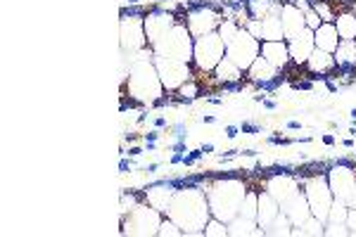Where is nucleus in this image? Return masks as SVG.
I'll return each instance as SVG.
<instances>
[{
    "label": "nucleus",
    "instance_id": "nucleus-1",
    "mask_svg": "<svg viewBox=\"0 0 356 237\" xmlns=\"http://www.w3.org/2000/svg\"><path fill=\"white\" fill-rule=\"evenodd\" d=\"M166 216L181 225L186 235H204V225L211 218L204 188L183 185L181 190H176L169 209H166Z\"/></svg>",
    "mask_w": 356,
    "mask_h": 237
},
{
    "label": "nucleus",
    "instance_id": "nucleus-2",
    "mask_svg": "<svg viewBox=\"0 0 356 237\" xmlns=\"http://www.w3.org/2000/svg\"><path fill=\"white\" fill-rule=\"evenodd\" d=\"M247 190H250L247 183L233 176L216 178L214 183H209L204 188V193H207V199H209L211 216L219 218L223 223H231L240 213V206H243Z\"/></svg>",
    "mask_w": 356,
    "mask_h": 237
},
{
    "label": "nucleus",
    "instance_id": "nucleus-3",
    "mask_svg": "<svg viewBox=\"0 0 356 237\" xmlns=\"http://www.w3.org/2000/svg\"><path fill=\"white\" fill-rule=\"evenodd\" d=\"M129 97L145 105H154L164 97V85L152 60H136L129 69Z\"/></svg>",
    "mask_w": 356,
    "mask_h": 237
},
{
    "label": "nucleus",
    "instance_id": "nucleus-4",
    "mask_svg": "<svg viewBox=\"0 0 356 237\" xmlns=\"http://www.w3.org/2000/svg\"><path fill=\"white\" fill-rule=\"evenodd\" d=\"M193 45H195L193 33L188 31L186 22L178 19L176 24L152 45V50H154V55L171 57V60H181V62H188V65H191L193 62Z\"/></svg>",
    "mask_w": 356,
    "mask_h": 237
},
{
    "label": "nucleus",
    "instance_id": "nucleus-5",
    "mask_svg": "<svg viewBox=\"0 0 356 237\" xmlns=\"http://www.w3.org/2000/svg\"><path fill=\"white\" fill-rule=\"evenodd\" d=\"M226 57V43L219 36V31L204 33V36L195 38L193 45V67L200 74H211L216 65Z\"/></svg>",
    "mask_w": 356,
    "mask_h": 237
},
{
    "label": "nucleus",
    "instance_id": "nucleus-6",
    "mask_svg": "<svg viewBox=\"0 0 356 237\" xmlns=\"http://www.w3.org/2000/svg\"><path fill=\"white\" fill-rule=\"evenodd\" d=\"M302 190L307 195V202H309V209H312L314 218H318L321 223H328V211H330V204L335 199L330 190V183H328V176L325 173H316V176L307 178L302 181Z\"/></svg>",
    "mask_w": 356,
    "mask_h": 237
},
{
    "label": "nucleus",
    "instance_id": "nucleus-7",
    "mask_svg": "<svg viewBox=\"0 0 356 237\" xmlns=\"http://www.w3.org/2000/svg\"><path fill=\"white\" fill-rule=\"evenodd\" d=\"M162 221H164V213L159 209H154L150 202H145V204L140 202L136 209L129 211V218L122 213L124 233H131V235H157Z\"/></svg>",
    "mask_w": 356,
    "mask_h": 237
},
{
    "label": "nucleus",
    "instance_id": "nucleus-8",
    "mask_svg": "<svg viewBox=\"0 0 356 237\" xmlns=\"http://www.w3.org/2000/svg\"><path fill=\"white\" fill-rule=\"evenodd\" d=\"M261 55V40L254 38L245 26H240L238 36L226 45V57L231 62H235L243 72L247 74V69L252 67V62Z\"/></svg>",
    "mask_w": 356,
    "mask_h": 237
},
{
    "label": "nucleus",
    "instance_id": "nucleus-9",
    "mask_svg": "<svg viewBox=\"0 0 356 237\" xmlns=\"http://www.w3.org/2000/svg\"><path fill=\"white\" fill-rule=\"evenodd\" d=\"M154 67H157V74L162 79L164 90H178L188 79H193L191 65L181 60H171V57H162V55H154L152 57Z\"/></svg>",
    "mask_w": 356,
    "mask_h": 237
},
{
    "label": "nucleus",
    "instance_id": "nucleus-10",
    "mask_svg": "<svg viewBox=\"0 0 356 237\" xmlns=\"http://www.w3.org/2000/svg\"><path fill=\"white\" fill-rule=\"evenodd\" d=\"M221 13L214 10L211 5H200V8H193L191 13L186 15V26L188 31L193 33V38H200L204 33H211L216 31L221 24Z\"/></svg>",
    "mask_w": 356,
    "mask_h": 237
},
{
    "label": "nucleus",
    "instance_id": "nucleus-11",
    "mask_svg": "<svg viewBox=\"0 0 356 237\" xmlns=\"http://www.w3.org/2000/svg\"><path fill=\"white\" fill-rule=\"evenodd\" d=\"M147 45L150 43H147V36H145V22L140 19V15H124L122 17V50L140 53Z\"/></svg>",
    "mask_w": 356,
    "mask_h": 237
},
{
    "label": "nucleus",
    "instance_id": "nucleus-12",
    "mask_svg": "<svg viewBox=\"0 0 356 237\" xmlns=\"http://www.w3.org/2000/svg\"><path fill=\"white\" fill-rule=\"evenodd\" d=\"M325 176H328L332 195L347 202V197L352 195V190H354V185H356V169H354V166L347 164V161H340V164L332 166V169L325 173Z\"/></svg>",
    "mask_w": 356,
    "mask_h": 237
},
{
    "label": "nucleus",
    "instance_id": "nucleus-13",
    "mask_svg": "<svg viewBox=\"0 0 356 237\" xmlns=\"http://www.w3.org/2000/svg\"><path fill=\"white\" fill-rule=\"evenodd\" d=\"M300 185H302V178L290 176V173H280V176L268 178L266 185H264V190H266L278 204H283V202H288L292 195L300 193Z\"/></svg>",
    "mask_w": 356,
    "mask_h": 237
},
{
    "label": "nucleus",
    "instance_id": "nucleus-14",
    "mask_svg": "<svg viewBox=\"0 0 356 237\" xmlns=\"http://www.w3.org/2000/svg\"><path fill=\"white\" fill-rule=\"evenodd\" d=\"M143 22H145V36H147V43L154 45L159 38L164 36L166 31H169L171 26L176 24V15L174 13H166V10H152V13H147L143 17Z\"/></svg>",
    "mask_w": 356,
    "mask_h": 237
},
{
    "label": "nucleus",
    "instance_id": "nucleus-15",
    "mask_svg": "<svg viewBox=\"0 0 356 237\" xmlns=\"http://www.w3.org/2000/svg\"><path fill=\"white\" fill-rule=\"evenodd\" d=\"M280 24H283L285 40H292L295 36L307 28V19H304V10L297 3H283L280 8Z\"/></svg>",
    "mask_w": 356,
    "mask_h": 237
},
{
    "label": "nucleus",
    "instance_id": "nucleus-16",
    "mask_svg": "<svg viewBox=\"0 0 356 237\" xmlns=\"http://www.w3.org/2000/svg\"><path fill=\"white\" fill-rule=\"evenodd\" d=\"M280 211L288 213L295 228H302V225L314 216L312 209H309V202H307V195H304V190H300L297 195H292L288 202H283V204H280Z\"/></svg>",
    "mask_w": 356,
    "mask_h": 237
},
{
    "label": "nucleus",
    "instance_id": "nucleus-17",
    "mask_svg": "<svg viewBox=\"0 0 356 237\" xmlns=\"http://www.w3.org/2000/svg\"><path fill=\"white\" fill-rule=\"evenodd\" d=\"M314 48H316V43H314V31H312V28H304L300 36L288 40L290 60L295 62V65H300V67L307 65V60L312 57Z\"/></svg>",
    "mask_w": 356,
    "mask_h": 237
},
{
    "label": "nucleus",
    "instance_id": "nucleus-18",
    "mask_svg": "<svg viewBox=\"0 0 356 237\" xmlns=\"http://www.w3.org/2000/svg\"><path fill=\"white\" fill-rule=\"evenodd\" d=\"M261 57L268 60L271 65L283 72L290 65V50H288V40H261Z\"/></svg>",
    "mask_w": 356,
    "mask_h": 237
},
{
    "label": "nucleus",
    "instance_id": "nucleus-19",
    "mask_svg": "<svg viewBox=\"0 0 356 237\" xmlns=\"http://www.w3.org/2000/svg\"><path fill=\"white\" fill-rule=\"evenodd\" d=\"M211 76H214L216 83H221L226 90H233L235 83H238V81H243L245 72L238 65H235V62L228 60V57H223L219 65H216L214 72H211Z\"/></svg>",
    "mask_w": 356,
    "mask_h": 237
},
{
    "label": "nucleus",
    "instance_id": "nucleus-20",
    "mask_svg": "<svg viewBox=\"0 0 356 237\" xmlns=\"http://www.w3.org/2000/svg\"><path fill=\"white\" fill-rule=\"evenodd\" d=\"M174 183H157V185H150V188H145V202H150V204L154 206V209H159L162 213H166V209H169L171 204V197H174L176 190Z\"/></svg>",
    "mask_w": 356,
    "mask_h": 237
},
{
    "label": "nucleus",
    "instance_id": "nucleus-21",
    "mask_svg": "<svg viewBox=\"0 0 356 237\" xmlns=\"http://www.w3.org/2000/svg\"><path fill=\"white\" fill-rule=\"evenodd\" d=\"M278 74H280L278 69H275L268 60H264L261 55L257 57L254 62H252V67H250V69H247V79H250L252 83L257 85V88H259L261 83H268V81L280 79Z\"/></svg>",
    "mask_w": 356,
    "mask_h": 237
},
{
    "label": "nucleus",
    "instance_id": "nucleus-22",
    "mask_svg": "<svg viewBox=\"0 0 356 237\" xmlns=\"http://www.w3.org/2000/svg\"><path fill=\"white\" fill-rule=\"evenodd\" d=\"M340 33H337V26L335 22H323L318 28L314 31V43L316 48L325 50V53H335L337 43H340Z\"/></svg>",
    "mask_w": 356,
    "mask_h": 237
},
{
    "label": "nucleus",
    "instance_id": "nucleus-23",
    "mask_svg": "<svg viewBox=\"0 0 356 237\" xmlns=\"http://www.w3.org/2000/svg\"><path fill=\"white\" fill-rule=\"evenodd\" d=\"M280 213V204L275 202L266 190H259V209H257V223L259 228H271V223L275 221V216Z\"/></svg>",
    "mask_w": 356,
    "mask_h": 237
},
{
    "label": "nucleus",
    "instance_id": "nucleus-24",
    "mask_svg": "<svg viewBox=\"0 0 356 237\" xmlns=\"http://www.w3.org/2000/svg\"><path fill=\"white\" fill-rule=\"evenodd\" d=\"M309 69L312 74H332L337 69V62H335V55L332 53H325V50H321V48H314V53L312 57L307 60V65H304Z\"/></svg>",
    "mask_w": 356,
    "mask_h": 237
},
{
    "label": "nucleus",
    "instance_id": "nucleus-25",
    "mask_svg": "<svg viewBox=\"0 0 356 237\" xmlns=\"http://www.w3.org/2000/svg\"><path fill=\"white\" fill-rule=\"evenodd\" d=\"M335 62L337 72H354L356 69V40H340L335 48Z\"/></svg>",
    "mask_w": 356,
    "mask_h": 237
},
{
    "label": "nucleus",
    "instance_id": "nucleus-26",
    "mask_svg": "<svg viewBox=\"0 0 356 237\" xmlns=\"http://www.w3.org/2000/svg\"><path fill=\"white\" fill-rule=\"evenodd\" d=\"M266 230L259 228L257 221H250V218H243V216H235L231 223H228V235L233 237H240V235H264Z\"/></svg>",
    "mask_w": 356,
    "mask_h": 237
},
{
    "label": "nucleus",
    "instance_id": "nucleus-27",
    "mask_svg": "<svg viewBox=\"0 0 356 237\" xmlns=\"http://www.w3.org/2000/svg\"><path fill=\"white\" fill-rule=\"evenodd\" d=\"M335 26H337V33H340V38L356 40V15H354V10H344V13H337Z\"/></svg>",
    "mask_w": 356,
    "mask_h": 237
},
{
    "label": "nucleus",
    "instance_id": "nucleus-28",
    "mask_svg": "<svg viewBox=\"0 0 356 237\" xmlns=\"http://www.w3.org/2000/svg\"><path fill=\"white\" fill-rule=\"evenodd\" d=\"M261 40H285L280 15H268L261 19Z\"/></svg>",
    "mask_w": 356,
    "mask_h": 237
},
{
    "label": "nucleus",
    "instance_id": "nucleus-29",
    "mask_svg": "<svg viewBox=\"0 0 356 237\" xmlns=\"http://www.w3.org/2000/svg\"><path fill=\"white\" fill-rule=\"evenodd\" d=\"M349 204L344 199L340 197H335L332 199V204H330V211H328V223H337V225H347L349 221Z\"/></svg>",
    "mask_w": 356,
    "mask_h": 237
},
{
    "label": "nucleus",
    "instance_id": "nucleus-30",
    "mask_svg": "<svg viewBox=\"0 0 356 237\" xmlns=\"http://www.w3.org/2000/svg\"><path fill=\"white\" fill-rule=\"evenodd\" d=\"M257 209H259V193H254V190H247L238 216L250 218V221H257Z\"/></svg>",
    "mask_w": 356,
    "mask_h": 237
},
{
    "label": "nucleus",
    "instance_id": "nucleus-31",
    "mask_svg": "<svg viewBox=\"0 0 356 237\" xmlns=\"http://www.w3.org/2000/svg\"><path fill=\"white\" fill-rule=\"evenodd\" d=\"M216 31H219V36L223 38V43L228 45L235 36H238L240 24L233 19V17H228V19H221V24H219V28H216Z\"/></svg>",
    "mask_w": 356,
    "mask_h": 237
},
{
    "label": "nucleus",
    "instance_id": "nucleus-32",
    "mask_svg": "<svg viewBox=\"0 0 356 237\" xmlns=\"http://www.w3.org/2000/svg\"><path fill=\"white\" fill-rule=\"evenodd\" d=\"M204 235L207 237H226L228 235V223L219 221V218L211 216L204 225Z\"/></svg>",
    "mask_w": 356,
    "mask_h": 237
},
{
    "label": "nucleus",
    "instance_id": "nucleus-33",
    "mask_svg": "<svg viewBox=\"0 0 356 237\" xmlns=\"http://www.w3.org/2000/svg\"><path fill=\"white\" fill-rule=\"evenodd\" d=\"M312 5H314V10H316V13H318V17H321V19H323V22H335L337 13L330 8L328 0H318V3H316V0H312Z\"/></svg>",
    "mask_w": 356,
    "mask_h": 237
},
{
    "label": "nucleus",
    "instance_id": "nucleus-34",
    "mask_svg": "<svg viewBox=\"0 0 356 237\" xmlns=\"http://www.w3.org/2000/svg\"><path fill=\"white\" fill-rule=\"evenodd\" d=\"M157 235H162V237H166V235H171V237H181V235H186L183 233V228L178 225L176 221H171L169 216L164 218L162 221V225H159V233Z\"/></svg>",
    "mask_w": 356,
    "mask_h": 237
},
{
    "label": "nucleus",
    "instance_id": "nucleus-35",
    "mask_svg": "<svg viewBox=\"0 0 356 237\" xmlns=\"http://www.w3.org/2000/svg\"><path fill=\"white\" fill-rule=\"evenodd\" d=\"M347 204H349V209L356 211V185H354V190H352V195L347 197Z\"/></svg>",
    "mask_w": 356,
    "mask_h": 237
},
{
    "label": "nucleus",
    "instance_id": "nucleus-36",
    "mask_svg": "<svg viewBox=\"0 0 356 237\" xmlns=\"http://www.w3.org/2000/svg\"><path fill=\"white\" fill-rule=\"evenodd\" d=\"M240 131H243V133H259V129H257V126H252V124H243V126H240Z\"/></svg>",
    "mask_w": 356,
    "mask_h": 237
},
{
    "label": "nucleus",
    "instance_id": "nucleus-37",
    "mask_svg": "<svg viewBox=\"0 0 356 237\" xmlns=\"http://www.w3.org/2000/svg\"><path fill=\"white\" fill-rule=\"evenodd\" d=\"M238 131H240L238 126H228V129H226V136H228V138H231V140H233V138L238 136Z\"/></svg>",
    "mask_w": 356,
    "mask_h": 237
},
{
    "label": "nucleus",
    "instance_id": "nucleus-38",
    "mask_svg": "<svg viewBox=\"0 0 356 237\" xmlns=\"http://www.w3.org/2000/svg\"><path fill=\"white\" fill-rule=\"evenodd\" d=\"M288 129H290V131H300V129H302V124H300V121H288Z\"/></svg>",
    "mask_w": 356,
    "mask_h": 237
},
{
    "label": "nucleus",
    "instance_id": "nucleus-39",
    "mask_svg": "<svg viewBox=\"0 0 356 237\" xmlns=\"http://www.w3.org/2000/svg\"><path fill=\"white\" fill-rule=\"evenodd\" d=\"M323 142H325V145H335V138H332V136H323Z\"/></svg>",
    "mask_w": 356,
    "mask_h": 237
},
{
    "label": "nucleus",
    "instance_id": "nucleus-40",
    "mask_svg": "<svg viewBox=\"0 0 356 237\" xmlns=\"http://www.w3.org/2000/svg\"><path fill=\"white\" fill-rule=\"evenodd\" d=\"M264 107H266V109H275V102L273 100H264Z\"/></svg>",
    "mask_w": 356,
    "mask_h": 237
},
{
    "label": "nucleus",
    "instance_id": "nucleus-41",
    "mask_svg": "<svg viewBox=\"0 0 356 237\" xmlns=\"http://www.w3.org/2000/svg\"><path fill=\"white\" fill-rule=\"evenodd\" d=\"M126 3H129V5H136V3H140V0H126Z\"/></svg>",
    "mask_w": 356,
    "mask_h": 237
},
{
    "label": "nucleus",
    "instance_id": "nucleus-42",
    "mask_svg": "<svg viewBox=\"0 0 356 237\" xmlns=\"http://www.w3.org/2000/svg\"><path fill=\"white\" fill-rule=\"evenodd\" d=\"M352 117H354V119H356V107H354V109H352Z\"/></svg>",
    "mask_w": 356,
    "mask_h": 237
},
{
    "label": "nucleus",
    "instance_id": "nucleus-43",
    "mask_svg": "<svg viewBox=\"0 0 356 237\" xmlns=\"http://www.w3.org/2000/svg\"><path fill=\"white\" fill-rule=\"evenodd\" d=\"M354 15H356V5H354Z\"/></svg>",
    "mask_w": 356,
    "mask_h": 237
}]
</instances>
